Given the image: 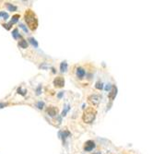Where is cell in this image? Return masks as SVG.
I'll use <instances>...</instances> for the list:
<instances>
[{
    "instance_id": "9a60e30c",
    "label": "cell",
    "mask_w": 153,
    "mask_h": 154,
    "mask_svg": "<svg viewBox=\"0 0 153 154\" xmlns=\"http://www.w3.org/2000/svg\"><path fill=\"white\" fill-rule=\"evenodd\" d=\"M95 88L98 89H103V84H102V82H101V81H98L97 83H96V85H95Z\"/></svg>"
},
{
    "instance_id": "d4e9b609",
    "label": "cell",
    "mask_w": 153,
    "mask_h": 154,
    "mask_svg": "<svg viewBox=\"0 0 153 154\" xmlns=\"http://www.w3.org/2000/svg\"><path fill=\"white\" fill-rule=\"evenodd\" d=\"M93 154H102V153H101L100 151H96V152H94Z\"/></svg>"
},
{
    "instance_id": "d6986e66",
    "label": "cell",
    "mask_w": 153,
    "mask_h": 154,
    "mask_svg": "<svg viewBox=\"0 0 153 154\" xmlns=\"http://www.w3.org/2000/svg\"><path fill=\"white\" fill-rule=\"evenodd\" d=\"M26 92H27L26 90H25V91H22V89H21V88H19V89H18V93L21 94L22 96H24V95L26 94Z\"/></svg>"
},
{
    "instance_id": "7a4b0ae2",
    "label": "cell",
    "mask_w": 153,
    "mask_h": 154,
    "mask_svg": "<svg viewBox=\"0 0 153 154\" xmlns=\"http://www.w3.org/2000/svg\"><path fill=\"white\" fill-rule=\"evenodd\" d=\"M96 114H97V112H96V110L94 108L88 107L84 111L83 115H82V120L86 124H90V123H92L95 120Z\"/></svg>"
},
{
    "instance_id": "52a82bcc",
    "label": "cell",
    "mask_w": 153,
    "mask_h": 154,
    "mask_svg": "<svg viewBox=\"0 0 153 154\" xmlns=\"http://www.w3.org/2000/svg\"><path fill=\"white\" fill-rule=\"evenodd\" d=\"M116 94H117V88H116L115 86H113L111 91L108 94V98L110 99V101H113V99L115 98Z\"/></svg>"
},
{
    "instance_id": "3957f363",
    "label": "cell",
    "mask_w": 153,
    "mask_h": 154,
    "mask_svg": "<svg viewBox=\"0 0 153 154\" xmlns=\"http://www.w3.org/2000/svg\"><path fill=\"white\" fill-rule=\"evenodd\" d=\"M88 101L90 104L96 106V105H98L99 103H101V101H102V96H100V95H98V94H92V95H90V96H89L88 97Z\"/></svg>"
},
{
    "instance_id": "4fadbf2b",
    "label": "cell",
    "mask_w": 153,
    "mask_h": 154,
    "mask_svg": "<svg viewBox=\"0 0 153 154\" xmlns=\"http://www.w3.org/2000/svg\"><path fill=\"white\" fill-rule=\"evenodd\" d=\"M29 42H31V43H32V45L35 47V48H37V47H38V42H36V40H35L34 38H32V37L29 38Z\"/></svg>"
},
{
    "instance_id": "2e32d148",
    "label": "cell",
    "mask_w": 153,
    "mask_h": 154,
    "mask_svg": "<svg viewBox=\"0 0 153 154\" xmlns=\"http://www.w3.org/2000/svg\"><path fill=\"white\" fill-rule=\"evenodd\" d=\"M0 17H3L4 19H8V13H6V12L1 11V12H0Z\"/></svg>"
},
{
    "instance_id": "30bf717a",
    "label": "cell",
    "mask_w": 153,
    "mask_h": 154,
    "mask_svg": "<svg viewBox=\"0 0 153 154\" xmlns=\"http://www.w3.org/2000/svg\"><path fill=\"white\" fill-rule=\"evenodd\" d=\"M19 46L23 48V49H26V48H28V42H27V41H25V40H21L19 42Z\"/></svg>"
},
{
    "instance_id": "6da1fadb",
    "label": "cell",
    "mask_w": 153,
    "mask_h": 154,
    "mask_svg": "<svg viewBox=\"0 0 153 154\" xmlns=\"http://www.w3.org/2000/svg\"><path fill=\"white\" fill-rule=\"evenodd\" d=\"M24 19L26 21L27 25L29 26V28L31 31H35L38 27V19L35 13L32 10L28 9L25 12L24 15Z\"/></svg>"
},
{
    "instance_id": "7402d4cb",
    "label": "cell",
    "mask_w": 153,
    "mask_h": 154,
    "mask_svg": "<svg viewBox=\"0 0 153 154\" xmlns=\"http://www.w3.org/2000/svg\"><path fill=\"white\" fill-rule=\"evenodd\" d=\"M6 106H8V103H0V109L1 108H4Z\"/></svg>"
},
{
    "instance_id": "8fae6325",
    "label": "cell",
    "mask_w": 153,
    "mask_h": 154,
    "mask_svg": "<svg viewBox=\"0 0 153 154\" xmlns=\"http://www.w3.org/2000/svg\"><path fill=\"white\" fill-rule=\"evenodd\" d=\"M60 70L61 72H65L67 70V63L66 62H62L60 65Z\"/></svg>"
},
{
    "instance_id": "8992f818",
    "label": "cell",
    "mask_w": 153,
    "mask_h": 154,
    "mask_svg": "<svg viewBox=\"0 0 153 154\" xmlns=\"http://www.w3.org/2000/svg\"><path fill=\"white\" fill-rule=\"evenodd\" d=\"M46 113L48 115H50V116H56V114L58 113V109L55 106H50V107L47 108L46 110Z\"/></svg>"
},
{
    "instance_id": "44dd1931",
    "label": "cell",
    "mask_w": 153,
    "mask_h": 154,
    "mask_svg": "<svg viewBox=\"0 0 153 154\" xmlns=\"http://www.w3.org/2000/svg\"><path fill=\"white\" fill-rule=\"evenodd\" d=\"M112 88H113V86H112L111 84H107L106 85V87H105V90H109V91H111V89H112Z\"/></svg>"
},
{
    "instance_id": "7c38bea8",
    "label": "cell",
    "mask_w": 153,
    "mask_h": 154,
    "mask_svg": "<svg viewBox=\"0 0 153 154\" xmlns=\"http://www.w3.org/2000/svg\"><path fill=\"white\" fill-rule=\"evenodd\" d=\"M12 36H13L14 39H18L19 37H20L18 29H14V30H13V32H12Z\"/></svg>"
},
{
    "instance_id": "ffe728a7",
    "label": "cell",
    "mask_w": 153,
    "mask_h": 154,
    "mask_svg": "<svg viewBox=\"0 0 153 154\" xmlns=\"http://www.w3.org/2000/svg\"><path fill=\"white\" fill-rule=\"evenodd\" d=\"M19 27H20V28L22 29V30H23L24 32H25L28 33V29L26 28V27H25V26L23 25V24H19Z\"/></svg>"
},
{
    "instance_id": "277c9868",
    "label": "cell",
    "mask_w": 153,
    "mask_h": 154,
    "mask_svg": "<svg viewBox=\"0 0 153 154\" xmlns=\"http://www.w3.org/2000/svg\"><path fill=\"white\" fill-rule=\"evenodd\" d=\"M54 85L56 88H62L65 86V80L62 77H56L54 80Z\"/></svg>"
},
{
    "instance_id": "603a6c76",
    "label": "cell",
    "mask_w": 153,
    "mask_h": 154,
    "mask_svg": "<svg viewBox=\"0 0 153 154\" xmlns=\"http://www.w3.org/2000/svg\"><path fill=\"white\" fill-rule=\"evenodd\" d=\"M63 95H64V92H63V91H61V92H59V93H58L57 97H58V99H61L62 97H63Z\"/></svg>"
},
{
    "instance_id": "ba28073f",
    "label": "cell",
    "mask_w": 153,
    "mask_h": 154,
    "mask_svg": "<svg viewBox=\"0 0 153 154\" xmlns=\"http://www.w3.org/2000/svg\"><path fill=\"white\" fill-rule=\"evenodd\" d=\"M85 75H86V71L82 67H78L77 68V76H78V78L79 80H82L85 77Z\"/></svg>"
},
{
    "instance_id": "5b68a950",
    "label": "cell",
    "mask_w": 153,
    "mask_h": 154,
    "mask_svg": "<svg viewBox=\"0 0 153 154\" xmlns=\"http://www.w3.org/2000/svg\"><path fill=\"white\" fill-rule=\"evenodd\" d=\"M95 148V142L92 140H88L84 145V150L85 151H91Z\"/></svg>"
},
{
    "instance_id": "5bb4252c",
    "label": "cell",
    "mask_w": 153,
    "mask_h": 154,
    "mask_svg": "<svg viewBox=\"0 0 153 154\" xmlns=\"http://www.w3.org/2000/svg\"><path fill=\"white\" fill-rule=\"evenodd\" d=\"M19 14H16V15H14L13 17H12V19H11V23L12 24H14V23H16L18 20H19Z\"/></svg>"
},
{
    "instance_id": "cb8c5ba5",
    "label": "cell",
    "mask_w": 153,
    "mask_h": 154,
    "mask_svg": "<svg viewBox=\"0 0 153 154\" xmlns=\"http://www.w3.org/2000/svg\"><path fill=\"white\" fill-rule=\"evenodd\" d=\"M41 88H42L41 86H39V87L37 88V95H40V93H41V92H40V90H41Z\"/></svg>"
},
{
    "instance_id": "ac0fdd59",
    "label": "cell",
    "mask_w": 153,
    "mask_h": 154,
    "mask_svg": "<svg viewBox=\"0 0 153 154\" xmlns=\"http://www.w3.org/2000/svg\"><path fill=\"white\" fill-rule=\"evenodd\" d=\"M43 106H44V103H42V102H38L37 107L39 108V109H42Z\"/></svg>"
},
{
    "instance_id": "9c48e42d",
    "label": "cell",
    "mask_w": 153,
    "mask_h": 154,
    "mask_svg": "<svg viewBox=\"0 0 153 154\" xmlns=\"http://www.w3.org/2000/svg\"><path fill=\"white\" fill-rule=\"evenodd\" d=\"M6 6H7L8 11H16L17 8H18L16 6H13L12 4H10V3H6Z\"/></svg>"
},
{
    "instance_id": "e0dca14e",
    "label": "cell",
    "mask_w": 153,
    "mask_h": 154,
    "mask_svg": "<svg viewBox=\"0 0 153 154\" xmlns=\"http://www.w3.org/2000/svg\"><path fill=\"white\" fill-rule=\"evenodd\" d=\"M68 110H69V105H66L65 108V110H64L63 113H62V115H63V116H65V114H66V113L68 112Z\"/></svg>"
}]
</instances>
